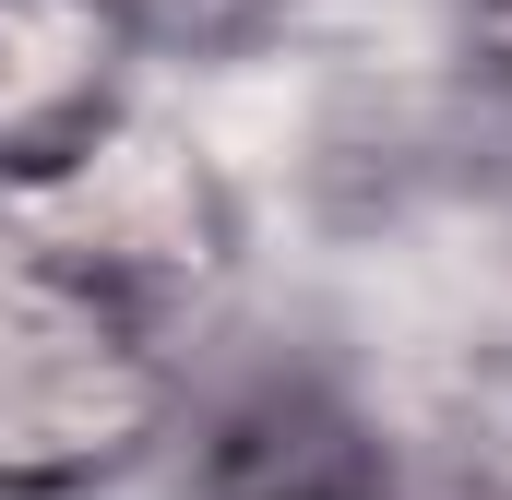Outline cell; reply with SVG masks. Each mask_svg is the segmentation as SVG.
I'll return each mask as SVG.
<instances>
[{"label":"cell","instance_id":"cell-1","mask_svg":"<svg viewBox=\"0 0 512 500\" xmlns=\"http://www.w3.org/2000/svg\"><path fill=\"white\" fill-rule=\"evenodd\" d=\"M143 24L131 0H0V191L60 167L131 108Z\"/></svg>","mask_w":512,"mask_h":500},{"label":"cell","instance_id":"cell-2","mask_svg":"<svg viewBox=\"0 0 512 500\" xmlns=\"http://www.w3.org/2000/svg\"><path fill=\"white\" fill-rule=\"evenodd\" d=\"M501 393H512V334H501Z\"/></svg>","mask_w":512,"mask_h":500}]
</instances>
